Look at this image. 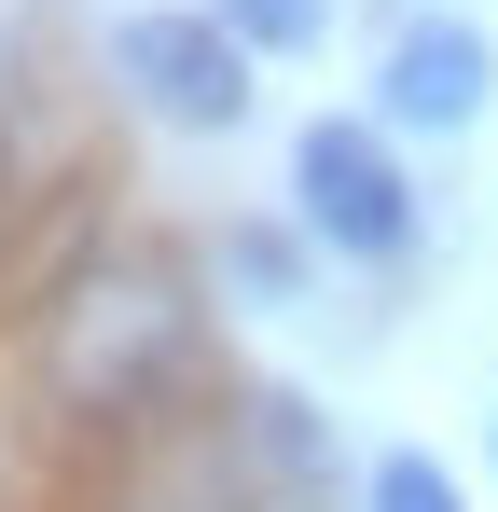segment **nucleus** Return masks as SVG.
<instances>
[{
  "instance_id": "obj_1",
  "label": "nucleus",
  "mask_w": 498,
  "mask_h": 512,
  "mask_svg": "<svg viewBox=\"0 0 498 512\" xmlns=\"http://www.w3.org/2000/svg\"><path fill=\"white\" fill-rule=\"evenodd\" d=\"M291 208H305V236L346 263H402L415 250V180L402 153L374 139V125H346V111H319L305 139H291Z\"/></svg>"
},
{
  "instance_id": "obj_2",
  "label": "nucleus",
  "mask_w": 498,
  "mask_h": 512,
  "mask_svg": "<svg viewBox=\"0 0 498 512\" xmlns=\"http://www.w3.org/2000/svg\"><path fill=\"white\" fill-rule=\"evenodd\" d=\"M111 70L139 84V111L194 125V139L249 125V56L208 28V14H125V28H111Z\"/></svg>"
},
{
  "instance_id": "obj_3",
  "label": "nucleus",
  "mask_w": 498,
  "mask_h": 512,
  "mask_svg": "<svg viewBox=\"0 0 498 512\" xmlns=\"http://www.w3.org/2000/svg\"><path fill=\"white\" fill-rule=\"evenodd\" d=\"M485 28H457V14H402L388 28V70H374V111L388 125H415V139H457V125H485Z\"/></svg>"
},
{
  "instance_id": "obj_4",
  "label": "nucleus",
  "mask_w": 498,
  "mask_h": 512,
  "mask_svg": "<svg viewBox=\"0 0 498 512\" xmlns=\"http://www.w3.org/2000/svg\"><path fill=\"white\" fill-rule=\"evenodd\" d=\"M208 28H222L236 56H305L332 28V0H208Z\"/></svg>"
},
{
  "instance_id": "obj_5",
  "label": "nucleus",
  "mask_w": 498,
  "mask_h": 512,
  "mask_svg": "<svg viewBox=\"0 0 498 512\" xmlns=\"http://www.w3.org/2000/svg\"><path fill=\"white\" fill-rule=\"evenodd\" d=\"M222 277H236L249 305H291V291H305V236H277V222H236V236H222Z\"/></svg>"
},
{
  "instance_id": "obj_6",
  "label": "nucleus",
  "mask_w": 498,
  "mask_h": 512,
  "mask_svg": "<svg viewBox=\"0 0 498 512\" xmlns=\"http://www.w3.org/2000/svg\"><path fill=\"white\" fill-rule=\"evenodd\" d=\"M360 512H471V499H457V471H443V457H415V443H388V457L360 471Z\"/></svg>"
},
{
  "instance_id": "obj_7",
  "label": "nucleus",
  "mask_w": 498,
  "mask_h": 512,
  "mask_svg": "<svg viewBox=\"0 0 498 512\" xmlns=\"http://www.w3.org/2000/svg\"><path fill=\"white\" fill-rule=\"evenodd\" d=\"M485 457H498V416H485Z\"/></svg>"
}]
</instances>
